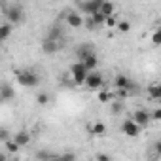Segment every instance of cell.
Here are the masks:
<instances>
[{"label": "cell", "mask_w": 161, "mask_h": 161, "mask_svg": "<svg viewBox=\"0 0 161 161\" xmlns=\"http://www.w3.org/2000/svg\"><path fill=\"white\" fill-rule=\"evenodd\" d=\"M146 93H148V97L152 101H159L161 99V86L159 84H152V86L146 87Z\"/></svg>", "instance_id": "cell-17"}, {"label": "cell", "mask_w": 161, "mask_h": 161, "mask_svg": "<svg viewBox=\"0 0 161 161\" xmlns=\"http://www.w3.org/2000/svg\"><path fill=\"white\" fill-rule=\"evenodd\" d=\"M47 40H53V42H61V29H59V27L51 29V32L47 34Z\"/></svg>", "instance_id": "cell-21"}, {"label": "cell", "mask_w": 161, "mask_h": 161, "mask_svg": "<svg viewBox=\"0 0 161 161\" xmlns=\"http://www.w3.org/2000/svg\"><path fill=\"white\" fill-rule=\"evenodd\" d=\"M63 46H61V42H53V40H46L44 44H42V51L44 53H55V51H59Z\"/></svg>", "instance_id": "cell-16"}, {"label": "cell", "mask_w": 161, "mask_h": 161, "mask_svg": "<svg viewBox=\"0 0 161 161\" xmlns=\"http://www.w3.org/2000/svg\"><path fill=\"white\" fill-rule=\"evenodd\" d=\"M152 42H153V46H159V44H161V31H153Z\"/></svg>", "instance_id": "cell-27"}, {"label": "cell", "mask_w": 161, "mask_h": 161, "mask_svg": "<svg viewBox=\"0 0 161 161\" xmlns=\"http://www.w3.org/2000/svg\"><path fill=\"white\" fill-rule=\"evenodd\" d=\"M12 140H14L19 148H23V146H27V144L31 142V135H29L27 131H19V133H15V135L12 136Z\"/></svg>", "instance_id": "cell-15"}, {"label": "cell", "mask_w": 161, "mask_h": 161, "mask_svg": "<svg viewBox=\"0 0 161 161\" xmlns=\"http://www.w3.org/2000/svg\"><path fill=\"white\" fill-rule=\"evenodd\" d=\"M6 150H8L10 153H17V152L21 150V148H19V146H17V144H15V142H14V140L10 138V140L6 142Z\"/></svg>", "instance_id": "cell-24"}, {"label": "cell", "mask_w": 161, "mask_h": 161, "mask_svg": "<svg viewBox=\"0 0 161 161\" xmlns=\"http://www.w3.org/2000/svg\"><path fill=\"white\" fill-rule=\"evenodd\" d=\"M119 110H121V104H119V103H118V104H114V108H112V112L116 114V112H119Z\"/></svg>", "instance_id": "cell-30"}, {"label": "cell", "mask_w": 161, "mask_h": 161, "mask_svg": "<svg viewBox=\"0 0 161 161\" xmlns=\"http://www.w3.org/2000/svg\"><path fill=\"white\" fill-rule=\"evenodd\" d=\"M114 86H116V91H118V89H123V91H129V93H131V89H136V86L131 82L125 74H118V76H116Z\"/></svg>", "instance_id": "cell-6"}, {"label": "cell", "mask_w": 161, "mask_h": 161, "mask_svg": "<svg viewBox=\"0 0 161 161\" xmlns=\"http://www.w3.org/2000/svg\"><path fill=\"white\" fill-rule=\"evenodd\" d=\"M36 103H38L40 106H47V103H49V95H47V93H38V95H36Z\"/></svg>", "instance_id": "cell-23"}, {"label": "cell", "mask_w": 161, "mask_h": 161, "mask_svg": "<svg viewBox=\"0 0 161 161\" xmlns=\"http://www.w3.org/2000/svg\"><path fill=\"white\" fill-rule=\"evenodd\" d=\"M87 131L93 135V136H103L106 133V125L103 121H91V125L87 127Z\"/></svg>", "instance_id": "cell-14"}, {"label": "cell", "mask_w": 161, "mask_h": 161, "mask_svg": "<svg viewBox=\"0 0 161 161\" xmlns=\"http://www.w3.org/2000/svg\"><path fill=\"white\" fill-rule=\"evenodd\" d=\"M95 159H97V161H110V155H108V153H97Z\"/></svg>", "instance_id": "cell-29"}, {"label": "cell", "mask_w": 161, "mask_h": 161, "mask_svg": "<svg viewBox=\"0 0 161 161\" xmlns=\"http://www.w3.org/2000/svg\"><path fill=\"white\" fill-rule=\"evenodd\" d=\"M17 82H19V86H23V87H36V86L40 84V76H38L34 70L25 68V70H19V72H17Z\"/></svg>", "instance_id": "cell-2"}, {"label": "cell", "mask_w": 161, "mask_h": 161, "mask_svg": "<svg viewBox=\"0 0 161 161\" xmlns=\"http://www.w3.org/2000/svg\"><path fill=\"white\" fill-rule=\"evenodd\" d=\"M150 119H152V121H159V119H161V108H155V110L150 114Z\"/></svg>", "instance_id": "cell-28"}, {"label": "cell", "mask_w": 161, "mask_h": 161, "mask_svg": "<svg viewBox=\"0 0 161 161\" xmlns=\"http://www.w3.org/2000/svg\"><path fill=\"white\" fill-rule=\"evenodd\" d=\"M14 97H15V91L10 84H6V82L0 84V101H10Z\"/></svg>", "instance_id": "cell-13"}, {"label": "cell", "mask_w": 161, "mask_h": 161, "mask_svg": "<svg viewBox=\"0 0 161 161\" xmlns=\"http://www.w3.org/2000/svg\"><path fill=\"white\" fill-rule=\"evenodd\" d=\"M103 84H104V78H103V74L97 72V70L89 72V74L86 76V82H84V86H86L87 89H93V91L103 89Z\"/></svg>", "instance_id": "cell-4"}, {"label": "cell", "mask_w": 161, "mask_h": 161, "mask_svg": "<svg viewBox=\"0 0 161 161\" xmlns=\"http://www.w3.org/2000/svg\"><path fill=\"white\" fill-rule=\"evenodd\" d=\"M46 161H59V155H51V157H47Z\"/></svg>", "instance_id": "cell-32"}, {"label": "cell", "mask_w": 161, "mask_h": 161, "mask_svg": "<svg viewBox=\"0 0 161 161\" xmlns=\"http://www.w3.org/2000/svg\"><path fill=\"white\" fill-rule=\"evenodd\" d=\"M131 121H135L140 129L142 127H146L152 119H150V112L146 110V108H136L135 112H133V118H131Z\"/></svg>", "instance_id": "cell-5"}, {"label": "cell", "mask_w": 161, "mask_h": 161, "mask_svg": "<svg viewBox=\"0 0 161 161\" xmlns=\"http://www.w3.org/2000/svg\"><path fill=\"white\" fill-rule=\"evenodd\" d=\"M116 31H118V32H121V34H125V32H129V31H131V23H129V21H118Z\"/></svg>", "instance_id": "cell-20"}, {"label": "cell", "mask_w": 161, "mask_h": 161, "mask_svg": "<svg viewBox=\"0 0 161 161\" xmlns=\"http://www.w3.org/2000/svg\"><path fill=\"white\" fill-rule=\"evenodd\" d=\"M121 131H123L125 136H131V138H136V136L140 135V127H138L135 121H131V119H125V121L121 123Z\"/></svg>", "instance_id": "cell-7"}, {"label": "cell", "mask_w": 161, "mask_h": 161, "mask_svg": "<svg viewBox=\"0 0 161 161\" xmlns=\"http://www.w3.org/2000/svg\"><path fill=\"white\" fill-rule=\"evenodd\" d=\"M95 51H93V46L91 44H80V47L76 49V55H78V61H84L86 57H89V55H93Z\"/></svg>", "instance_id": "cell-12"}, {"label": "cell", "mask_w": 161, "mask_h": 161, "mask_svg": "<svg viewBox=\"0 0 161 161\" xmlns=\"http://www.w3.org/2000/svg\"><path fill=\"white\" fill-rule=\"evenodd\" d=\"M78 63H82L87 72H93V70H97V66H99V57H97V53H93V55L86 57L84 61H78Z\"/></svg>", "instance_id": "cell-11"}, {"label": "cell", "mask_w": 161, "mask_h": 161, "mask_svg": "<svg viewBox=\"0 0 161 161\" xmlns=\"http://www.w3.org/2000/svg\"><path fill=\"white\" fill-rule=\"evenodd\" d=\"M97 99H99V103L106 104V103L112 101V91H108V89H101V91L97 93Z\"/></svg>", "instance_id": "cell-19"}, {"label": "cell", "mask_w": 161, "mask_h": 161, "mask_svg": "<svg viewBox=\"0 0 161 161\" xmlns=\"http://www.w3.org/2000/svg\"><path fill=\"white\" fill-rule=\"evenodd\" d=\"M0 161H8V155L6 153H0Z\"/></svg>", "instance_id": "cell-33"}, {"label": "cell", "mask_w": 161, "mask_h": 161, "mask_svg": "<svg viewBox=\"0 0 161 161\" xmlns=\"http://www.w3.org/2000/svg\"><path fill=\"white\" fill-rule=\"evenodd\" d=\"M116 25H118V17H116V15H110V17L104 19V25H103V27H106V29H116Z\"/></svg>", "instance_id": "cell-22"}, {"label": "cell", "mask_w": 161, "mask_h": 161, "mask_svg": "<svg viewBox=\"0 0 161 161\" xmlns=\"http://www.w3.org/2000/svg\"><path fill=\"white\" fill-rule=\"evenodd\" d=\"M12 32H14V27L10 23H2L0 25V42H6L12 36Z\"/></svg>", "instance_id": "cell-18"}, {"label": "cell", "mask_w": 161, "mask_h": 161, "mask_svg": "<svg viewBox=\"0 0 161 161\" xmlns=\"http://www.w3.org/2000/svg\"><path fill=\"white\" fill-rule=\"evenodd\" d=\"M101 2H103V0H87V2H82V4H78V6H80V10H82V12L89 17V15H93V14L99 12Z\"/></svg>", "instance_id": "cell-8"}, {"label": "cell", "mask_w": 161, "mask_h": 161, "mask_svg": "<svg viewBox=\"0 0 161 161\" xmlns=\"http://www.w3.org/2000/svg\"><path fill=\"white\" fill-rule=\"evenodd\" d=\"M87 74H89V72L86 70V66H84L82 63H78V61L70 66V76H72V82H74L76 86H84Z\"/></svg>", "instance_id": "cell-3"}, {"label": "cell", "mask_w": 161, "mask_h": 161, "mask_svg": "<svg viewBox=\"0 0 161 161\" xmlns=\"http://www.w3.org/2000/svg\"><path fill=\"white\" fill-rule=\"evenodd\" d=\"M10 138H12L10 131H8V129H4V127H0V140H2V142H8Z\"/></svg>", "instance_id": "cell-26"}, {"label": "cell", "mask_w": 161, "mask_h": 161, "mask_svg": "<svg viewBox=\"0 0 161 161\" xmlns=\"http://www.w3.org/2000/svg\"><path fill=\"white\" fill-rule=\"evenodd\" d=\"M2 10H4V15H6L10 25L21 23L23 17H25V10L19 2H6V4H2Z\"/></svg>", "instance_id": "cell-1"}, {"label": "cell", "mask_w": 161, "mask_h": 161, "mask_svg": "<svg viewBox=\"0 0 161 161\" xmlns=\"http://www.w3.org/2000/svg\"><path fill=\"white\" fill-rule=\"evenodd\" d=\"M99 14L104 15V17L116 15V4L110 2V0H103V2H101V8H99Z\"/></svg>", "instance_id": "cell-10"}, {"label": "cell", "mask_w": 161, "mask_h": 161, "mask_svg": "<svg viewBox=\"0 0 161 161\" xmlns=\"http://www.w3.org/2000/svg\"><path fill=\"white\" fill-rule=\"evenodd\" d=\"M66 23H68V27H72V29H80L84 25V15L82 14H76V12H70L68 15H66Z\"/></svg>", "instance_id": "cell-9"}, {"label": "cell", "mask_w": 161, "mask_h": 161, "mask_svg": "<svg viewBox=\"0 0 161 161\" xmlns=\"http://www.w3.org/2000/svg\"><path fill=\"white\" fill-rule=\"evenodd\" d=\"M153 152H155V153H159V152H161V144H159V142H155V146H153Z\"/></svg>", "instance_id": "cell-31"}, {"label": "cell", "mask_w": 161, "mask_h": 161, "mask_svg": "<svg viewBox=\"0 0 161 161\" xmlns=\"http://www.w3.org/2000/svg\"><path fill=\"white\" fill-rule=\"evenodd\" d=\"M59 161H76V153L74 152H64L63 155H59Z\"/></svg>", "instance_id": "cell-25"}]
</instances>
